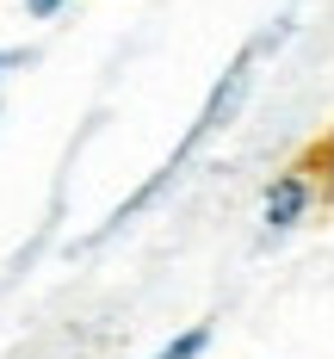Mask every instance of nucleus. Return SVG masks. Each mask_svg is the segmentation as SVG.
Wrapping results in <instances>:
<instances>
[{"instance_id": "nucleus-1", "label": "nucleus", "mask_w": 334, "mask_h": 359, "mask_svg": "<svg viewBox=\"0 0 334 359\" xmlns=\"http://www.w3.org/2000/svg\"><path fill=\"white\" fill-rule=\"evenodd\" d=\"M248 62H254V50H248V56H235V69H229V74H223V81H217V93H211V106L198 111V124L186 130V143L174 149L167 161H161V174L148 180V186H143V192H137V198H130V205H124V211H118V217H111V223H124V217L137 211V205H148V198H155V192H161L167 180L180 174V161H186V155H192V149L204 143V137H217V130H223V118H229V111L242 106V93H248Z\"/></svg>"}, {"instance_id": "nucleus-2", "label": "nucleus", "mask_w": 334, "mask_h": 359, "mask_svg": "<svg viewBox=\"0 0 334 359\" xmlns=\"http://www.w3.org/2000/svg\"><path fill=\"white\" fill-rule=\"evenodd\" d=\"M303 205H309V186H303L297 174H285V180L266 186V223H272V229H291L297 217H303Z\"/></svg>"}, {"instance_id": "nucleus-3", "label": "nucleus", "mask_w": 334, "mask_h": 359, "mask_svg": "<svg viewBox=\"0 0 334 359\" xmlns=\"http://www.w3.org/2000/svg\"><path fill=\"white\" fill-rule=\"evenodd\" d=\"M204 341H211V328H186V334H174L155 359H198V353H204Z\"/></svg>"}, {"instance_id": "nucleus-4", "label": "nucleus", "mask_w": 334, "mask_h": 359, "mask_svg": "<svg viewBox=\"0 0 334 359\" xmlns=\"http://www.w3.org/2000/svg\"><path fill=\"white\" fill-rule=\"evenodd\" d=\"M25 6H32V19H50V13H56L62 0H25Z\"/></svg>"}, {"instance_id": "nucleus-5", "label": "nucleus", "mask_w": 334, "mask_h": 359, "mask_svg": "<svg viewBox=\"0 0 334 359\" xmlns=\"http://www.w3.org/2000/svg\"><path fill=\"white\" fill-rule=\"evenodd\" d=\"M0 69H6V56H0Z\"/></svg>"}]
</instances>
